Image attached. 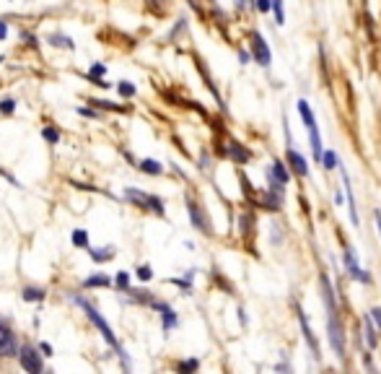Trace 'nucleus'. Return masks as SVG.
<instances>
[{"mask_svg": "<svg viewBox=\"0 0 381 374\" xmlns=\"http://www.w3.org/2000/svg\"><path fill=\"white\" fill-rule=\"evenodd\" d=\"M73 301H75V304L81 307V310L86 312V317H88V320L94 322V327H96L99 333H101V338H104V341H106V343H109L111 348L117 351V356L122 359L125 369H130V366H132V361L127 359V354H125L122 343H120V341H117V335H115V330H111V327H109V322H106V320H104V317L99 315V310H96V307H94L91 301H88V299H83V296H73Z\"/></svg>", "mask_w": 381, "mask_h": 374, "instance_id": "f257e3e1", "label": "nucleus"}, {"mask_svg": "<svg viewBox=\"0 0 381 374\" xmlns=\"http://www.w3.org/2000/svg\"><path fill=\"white\" fill-rule=\"evenodd\" d=\"M125 197H127L130 203H135L138 208L153 211L156 216H164V213H166V211H164V200H161V197H156V195H148V192H143V190L127 187V190H125Z\"/></svg>", "mask_w": 381, "mask_h": 374, "instance_id": "f03ea898", "label": "nucleus"}, {"mask_svg": "<svg viewBox=\"0 0 381 374\" xmlns=\"http://www.w3.org/2000/svg\"><path fill=\"white\" fill-rule=\"evenodd\" d=\"M334 312H327V338H329L332 351L337 354V359H345V333H342L340 317H334Z\"/></svg>", "mask_w": 381, "mask_h": 374, "instance_id": "7ed1b4c3", "label": "nucleus"}, {"mask_svg": "<svg viewBox=\"0 0 381 374\" xmlns=\"http://www.w3.org/2000/svg\"><path fill=\"white\" fill-rule=\"evenodd\" d=\"M21 354V346H18V338L11 330L8 320L0 317V359H16Z\"/></svg>", "mask_w": 381, "mask_h": 374, "instance_id": "20e7f679", "label": "nucleus"}, {"mask_svg": "<svg viewBox=\"0 0 381 374\" xmlns=\"http://www.w3.org/2000/svg\"><path fill=\"white\" fill-rule=\"evenodd\" d=\"M249 47H252V57H254V62H257V65L267 68V65L273 62V52H270V47H267V42H264V37H262L259 31H254V34H252Z\"/></svg>", "mask_w": 381, "mask_h": 374, "instance_id": "39448f33", "label": "nucleus"}, {"mask_svg": "<svg viewBox=\"0 0 381 374\" xmlns=\"http://www.w3.org/2000/svg\"><path fill=\"white\" fill-rule=\"evenodd\" d=\"M187 213H189V221H192V226H195L197 231H203V234H213L208 213H205L203 208H200V203H195L192 197H187Z\"/></svg>", "mask_w": 381, "mask_h": 374, "instance_id": "423d86ee", "label": "nucleus"}, {"mask_svg": "<svg viewBox=\"0 0 381 374\" xmlns=\"http://www.w3.org/2000/svg\"><path fill=\"white\" fill-rule=\"evenodd\" d=\"M18 364L24 366L29 374H39L44 371V364H42V356L36 354L34 346H21V354H18Z\"/></svg>", "mask_w": 381, "mask_h": 374, "instance_id": "0eeeda50", "label": "nucleus"}, {"mask_svg": "<svg viewBox=\"0 0 381 374\" xmlns=\"http://www.w3.org/2000/svg\"><path fill=\"white\" fill-rule=\"evenodd\" d=\"M345 270L353 281H361V283H371V276L363 270V265L355 260V252L350 247H345Z\"/></svg>", "mask_w": 381, "mask_h": 374, "instance_id": "6e6552de", "label": "nucleus"}, {"mask_svg": "<svg viewBox=\"0 0 381 374\" xmlns=\"http://www.w3.org/2000/svg\"><path fill=\"white\" fill-rule=\"evenodd\" d=\"M296 317H298V325H301V333H303V341L309 343V348H311V354L319 359V341L314 338V333H311V325H309V317H306V312L301 310V304H296Z\"/></svg>", "mask_w": 381, "mask_h": 374, "instance_id": "1a4fd4ad", "label": "nucleus"}, {"mask_svg": "<svg viewBox=\"0 0 381 374\" xmlns=\"http://www.w3.org/2000/svg\"><path fill=\"white\" fill-rule=\"evenodd\" d=\"M340 174H342V187H345V197H348V213H350V224L358 226L361 218H358V206H355V195H353V185H350V174L345 166H340Z\"/></svg>", "mask_w": 381, "mask_h": 374, "instance_id": "9d476101", "label": "nucleus"}, {"mask_svg": "<svg viewBox=\"0 0 381 374\" xmlns=\"http://www.w3.org/2000/svg\"><path fill=\"white\" fill-rule=\"evenodd\" d=\"M153 310H159V315H161V320H164V330H166V333H171V330L179 325L176 312L171 310L166 301H153Z\"/></svg>", "mask_w": 381, "mask_h": 374, "instance_id": "9b49d317", "label": "nucleus"}, {"mask_svg": "<svg viewBox=\"0 0 381 374\" xmlns=\"http://www.w3.org/2000/svg\"><path fill=\"white\" fill-rule=\"evenodd\" d=\"M288 166H290V172H296L298 177H309V164H306V159L301 156L298 151H293V148H288Z\"/></svg>", "mask_w": 381, "mask_h": 374, "instance_id": "f8f14e48", "label": "nucleus"}, {"mask_svg": "<svg viewBox=\"0 0 381 374\" xmlns=\"http://www.w3.org/2000/svg\"><path fill=\"white\" fill-rule=\"evenodd\" d=\"M104 76H106V65L104 62H94L91 68H88V78H91L96 86H101V89H106V81H104Z\"/></svg>", "mask_w": 381, "mask_h": 374, "instance_id": "ddd939ff", "label": "nucleus"}, {"mask_svg": "<svg viewBox=\"0 0 381 374\" xmlns=\"http://www.w3.org/2000/svg\"><path fill=\"white\" fill-rule=\"evenodd\" d=\"M138 169H140L143 174H150V177H159V174H164L161 161H156V159H140V161H138Z\"/></svg>", "mask_w": 381, "mask_h": 374, "instance_id": "4468645a", "label": "nucleus"}, {"mask_svg": "<svg viewBox=\"0 0 381 374\" xmlns=\"http://www.w3.org/2000/svg\"><path fill=\"white\" fill-rule=\"evenodd\" d=\"M228 156H231V159H234L236 164H246V161L252 159V153L246 151V148H244L241 143H231V146H228Z\"/></svg>", "mask_w": 381, "mask_h": 374, "instance_id": "2eb2a0df", "label": "nucleus"}, {"mask_svg": "<svg viewBox=\"0 0 381 374\" xmlns=\"http://www.w3.org/2000/svg\"><path fill=\"white\" fill-rule=\"evenodd\" d=\"M270 177H273V180H278V182H283V185H288L290 174H288V169H285V164H283V161H273V164H270Z\"/></svg>", "mask_w": 381, "mask_h": 374, "instance_id": "dca6fc26", "label": "nucleus"}, {"mask_svg": "<svg viewBox=\"0 0 381 374\" xmlns=\"http://www.w3.org/2000/svg\"><path fill=\"white\" fill-rule=\"evenodd\" d=\"M363 333H366V346L373 351L378 346V335H376V322L371 320V315L366 317V330H363Z\"/></svg>", "mask_w": 381, "mask_h": 374, "instance_id": "f3484780", "label": "nucleus"}, {"mask_svg": "<svg viewBox=\"0 0 381 374\" xmlns=\"http://www.w3.org/2000/svg\"><path fill=\"white\" fill-rule=\"evenodd\" d=\"M47 42H50L52 47H62V50H75L73 39H70V37H65V34H50V37H47Z\"/></svg>", "mask_w": 381, "mask_h": 374, "instance_id": "a211bd4d", "label": "nucleus"}, {"mask_svg": "<svg viewBox=\"0 0 381 374\" xmlns=\"http://www.w3.org/2000/svg\"><path fill=\"white\" fill-rule=\"evenodd\" d=\"M88 255H91V260H94V262H106V260L115 257V247H101V250L88 247Z\"/></svg>", "mask_w": 381, "mask_h": 374, "instance_id": "6ab92c4d", "label": "nucleus"}, {"mask_svg": "<svg viewBox=\"0 0 381 374\" xmlns=\"http://www.w3.org/2000/svg\"><path fill=\"white\" fill-rule=\"evenodd\" d=\"M21 296H24V301L34 304V301H42V299H44V289H39V286H26V289L21 291Z\"/></svg>", "mask_w": 381, "mask_h": 374, "instance_id": "aec40b11", "label": "nucleus"}, {"mask_svg": "<svg viewBox=\"0 0 381 374\" xmlns=\"http://www.w3.org/2000/svg\"><path fill=\"white\" fill-rule=\"evenodd\" d=\"M322 166L327 169V172H334L340 166V159H337V153H334L332 148H324V156H322Z\"/></svg>", "mask_w": 381, "mask_h": 374, "instance_id": "412c9836", "label": "nucleus"}, {"mask_svg": "<svg viewBox=\"0 0 381 374\" xmlns=\"http://www.w3.org/2000/svg\"><path fill=\"white\" fill-rule=\"evenodd\" d=\"M109 283H111V278H109V276L96 273V276H88V278L83 281V289H94V286H109Z\"/></svg>", "mask_w": 381, "mask_h": 374, "instance_id": "4be33fe9", "label": "nucleus"}, {"mask_svg": "<svg viewBox=\"0 0 381 374\" xmlns=\"http://www.w3.org/2000/svg\"><path fill=\"white\" fill-rule=\"evenodd\" d=\"M70 239H73V245L81 247V250H88V247H91V245H88V231H86V229H75V231L70 234Z\"/></svg>", "mask_w": 381, "mask_h": 374, "instance_id": "5701e85b", "label": "nucleus"}, {"mask_svg": "<svg viewBox=\"0 0 381 374\" xmlns=\"http://www.w3.org/2000/svg\"><path fill=\"white\" fill-rule=\"evenodd\" d=\"M117 91H120V96H125V99H132V96L138 94L135 83H130V81H120V83H117Z\"/></svg>", "mask_w": 381, "mask_h": 374, "instance_id": "b1692460", "label": "nucleus"}, {"mask_svg": "<svg viewBox=\"0 0 381 374\" xmlns=\"http://www.w3.org/2000/svg\"><path fill=\"white\" fill-rule=\"evenodd\" d=\"M42 138L47 141L50 146H57V143H60V130H57V127H52V125H47V127L42 130Z\"/></svg>", "mask_w": 381, "mask_h": 374, "instance_id": "393cba45", "label": "nucleus"}, {"mask_svg": "<svg viewBox=\"0 0 381 374\" xmlns=\"http://www.w3.org/2000/svg\"><path fill=\"white\" fill-rule=\"evenodd\" d=\"M115 286H117V291L127 294V291H130V276H127L125 270H120V273H117V278H115Z\"/></svg>", "mask_w": 381, "mask_h": 374, "instance_id": "a878e982", "label": "nucleus"}, {"mask_svg": "<svg viewBox=\"0 0 381 374\" xmlns=\"http://www.w3.org/2000/svg\"><path fill=\"white\" fill-rule=\"evenodd\" d=\"M273 13H275V24H285V8H283V0H273Z\"/></svg>", "mask_w": 381, "mask_h": 374, "instance_id": "bb28decb", "label": "nucleus"}, {"mask_svg": "<svg viewBox=\"0 0 381 374\" xmlns=\"http://www.w3.org/2000/svg\"><path fill=\"white\" fill-rule=\"evenodd\" d=\"M91 104L96 107V109H111V112H125V107H120V104H111V101H106V99H91Z\"/></svg>", "mask_w": 381, "mask_h": 374, "instance_id": "cd10ccee", "label": "nucleus"}, {"mask_svg": "<svg viewBox=\"0 0 381 374\" xmlns=\"http://www.w3.org/2000/svg\"><path fill=\"white\" fill-rule=\"evenodd\" d=\"M197 366H200L197 359H187V361H179V364H176L179 371H197Z\"/></svg>", "mask_w": 381, "mask_h": 374, "instance_id": "c85d7f7f", "label": "nucleus"}, {"mask_svg": "<svg viewBox=\"0 0 381 374\" xmlns=\"http://www.w3.org/2000/svg\"><path fill=\"white\" fill-rule=\"evenodd\" d=\"M0 112H3V115H13L16 112V99H3V101H0Z\"/></svg>", "mask_w": 381, "mask_h": 374, "instance_id": "c756f323", "label": "nucleus"}, {"mask_svg": "<svg viewBox=\"0 0 381 374\" xmlns=\"http://www.w3.org/2000/svg\"><path fill=\"white\" fill-rule=\"evenodd\" d=\"M135 276H138L140 281H150V278H153V270H150V265H138Z\"/></svg>", "mask_w": 381, "mask_h": 374, "instance_id": "7c9ffc66", "label": "nucleus"}, {"mask_svg": "<svg viewBox=\"0 0 381 374\" xmlns=\"http://www.w3.org/2000/svg\"><path fill=\"white\" fill-rule=\"evenodd\" d=\"M78 115H83V117H91V120H99V117H101V112H99V109H86V107H78Z\"/></svg>", "mask_w": 381, "mask_h": 374, "instance_id": "2f4dec72", "label": "nucleus"}, {"mask_svg": "<svg viewBox=\"0 0 381 374\" xmlns=\"http://www.w3.org/2000/svg\"><path fill=\"white\" fill-rule=\"evenodd\" d=\"M368 315H371V320L376 322V327L381 330V307H373V310H371Z\"/></svg>", "mask_w": 381, "mask_h": 374, "instance_id": "473e14b6", "label": "nucleus"}, {"mask_svg": "<svg viewBox=\"0 0 381 374\" xmlns=\"http://www.w3.org/2000/svg\"><path fill=\"white\" fill-rule=\"evenodd\" d=\"M257 11H262V13L273 11V0H257Z\"/></svg>", "mask_w": 381, "mask_h": 374, "instance_id": "72a5a7b5", "label": "nucleus"}, {"mask_svg": "<svg viewBox=\"0 0 381 374\" xmlns=\"http://www.w3.org/2000/svg\"><path fill=\"white\" fill-rule=\"evenodd\" d=\"M21 37L26 39V45H29V47H36V45H39V42H36V37H34V34H29V31H21Z\"/></svg>", "mask_w": 381, "mask_h": 374, "instance_id": "f704fd0d", "label": "nucleus"}, {"mask_svg": "<svg viewBox=\"0 0 381 374\" xmlns=\"http://www.w3.org/2000/svg\"><path fill=\"white\" fill-rule=\"evenodd\" d=\"M39 351H42V356H52V346H50L47 341L39 343Z\"/></svg>", "mask_w": 381, "mask_h": 374, "instance_id": "c9c22d12", "label": "nucleus"}, {"mask_svg": "<svg viewBox=\"0 0 381 374\" xmlns=\"http://www.w3.org/2000/svg\"><path fill=\"white\" fill-rule=\"evenodd\" d=\"M345 190V187H342ZM342 190L337 187V190H334V206H342V200H345V195H342Z\"/></svg>", "mask_w": 381, "mask_h": 374, "instance_id": "e433bc0d", "label": "nucleus"}, {"mask_svg": "<svg viewBox=\"0 0 381 374\" xmlns=\"http://www.w3.org/2000/svg\"><path fill=\"white\" fill-rule=\"evenodd\" d=\"M8 37V24H6V21H0V42H3Z\"/></svg>", "mask_w": 381, "mask_h": 374, "instance_id": "4c0bfd02", "label": "nucleus"}, {"mask_svg": "<svg viewBox=\"0 0 381 374\" xmlns=\"http://www.w3.org/2000/svg\"><path fill=\"white\" fill-rule=\"evenodd\" d=\"M239 60L246 65V62H249V55H246V52H239Z\"/></svg>", "mask_w": 381, "mask_h": 374, "instance_id": "58836bf2", "label": "nucleus"}, {"mask_svg": "<svg viewBox=\"0 0 381 374\" xmlns=\"http://www.w3.org/2000/svg\"><path fill=\"white\" fill-rule=\"evenodd\" d=\"M373 218H376V224H378V231H381V213L376 211V213H373Z\"/></svg>", "mask_w": 381, "mask_h": 374, "instance_id": "ea45409f", "label": "nucleus"}, {"mask_svg": "<svg viewBox=\"0 0 381 374\" xmlns=\"http://www.w3.org/2000/svg\"><path fill=\"white\" fill-rule=\"evenodd\" d=\"M0 62H3V55H0Z\"/></svg>", "mask_w": 381, "mask_h": 374, "instance_id": "a19ab883", "label": "nucleus"}, {"mask_svg": "<svg viewBox=\"0 0 381 374\" xmlns=\"http://www.w3.org/2000/svg\"><path fill=\"white\" fill-rule=\"evenodd\" d=\"M150 3H156V0H150Z\"/></svg>", "mask_w": 381, "mask_h": 374, "instance_id": "79ce46f5", "label": "nucleus"}]
</instances>
